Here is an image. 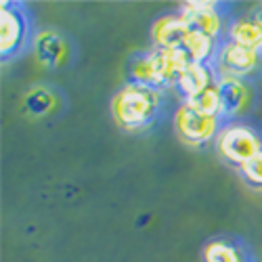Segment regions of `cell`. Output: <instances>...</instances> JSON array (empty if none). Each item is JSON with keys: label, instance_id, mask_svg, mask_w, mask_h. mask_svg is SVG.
I'll list each match as a JSON object with an SVG mask.
<instances>
[{"label": "cell", "instance_id": "cell-16", "mask_svg": "<svg viewBox=\"0 0 262 262\" xmlns=\"http://www.w3.org/2000/svg\"><path fill=\"white\" fill-rule=\"evenodd\" d=\"M26 107H28V112L34 114V116H45L53 107V97L47 91H34V93L28 95Z\"/></svg>", "mask_w": 262, "mask_h": 262}, {"label": "cell", "instance_id": "cell-9", "mask_svg": "<svg viewBox=\"0 0 262 262\" xmlns=\"http://www.w3.org/2000/svg\"><path fill=\"white\" fill-rule=\"evenodd\" d=\"M26 26L21 15L17 11H11L9 5H3V9H0V51H3V55L19 47Z\"/></svg>", "mask_w": 262, "mask_h": 262}, {"label": "cell", "instance_id": "cell-15", "mask_svg": "<svg viewBox=\"0 0 262 262\" xmlns=\"http://www.w3.org/2000/svg\"><path fill=\"white\" fill-rule=\"evenodd\" d=\"M204 262H242L237 250L227 242H212L204 250Z\"/></svg>", "mask_w": 262, "mask_h": 262}, {"label": "cell", "instance_id": "cell-10", "mask_svg": "<svg viewBox=\"0 0 262 262\" xmlns=\"http://www.w3.org/2000/svg\"><path fill=\"white\" fill-rule=\"evenodd\" d=\"M133 78H135V84H143V86H149V89H158L160 84H164L156 51L143 55L133 63Z\"/></svg>", "mask_w": 262, "mask_h": 262}, {"label": "cell", "instance_id": "cell-17", "mask_svg": "<svg viewBox=\"0 0 262 262\" xmlns=\"http://www.w3.org/2000/svg\"><path fill=\"white\" fill-rule=\"evenodd\" d=\"M242 172L252 187H262V151L254 156L246 166H242Z\"/></svg>", "mask_w": 262, "mask_h": 262}, {"label": "cell", "instance_id": "cell-7", "mask_svg": "<svg viewBox=\"0 0 262 262\" xmlns=\"http://www.w3.org/2000/svg\"><path fill=\"white\" fill-rule=\"evenodd\" d=\"M212 84H214L212 82V74L206 68V63H191V65H187V68L177 76V80H174L177 91L187 101L193 99V97H198L206 89H210Z\"/></svg>", "mask_w": 262, "mask_h": 262}, {"label": "cell", "instance_id": "cell-11", "mask_svg": "<svg viewBox=\"0 0 262 262\" xmlns=\"http://www.w3.org/2000/svg\"><path fill=\"white\" fill-rule=\"evenodd\" d=\"M231 42H235L239 47L252 49V51H260L262 49V26L256 19L237 21V24L231 28Z\"/></svg>", "mask_w": 262, "mask_h": 262}, {"label": "cell", "instance_id": "cell-14", "mask_svg": "<svg viewBox=\"0 0 262 262\" xmlns=\"http://www.w3.org/2000/svg\"><path fill=\"white\" fill-rule=\"evenodd\" d=\"M187 105H191L193 109L206 114V116H221V99H218V91H216V82L206 89L204 93H200L198 97H193L187 101Z\"/></svg>", "mask_w": 262, "mask_h": 262}, {"label": "cell", "instance_id": "cell-5", "mask_svg": "<svg viewBox=\"0 0 262 262\" xmlns=\"http://www.w3.org/2000/svg\"><path fill=\"white\" fill-rule=\"evenodd\" d=\"M181 17L191 32H200L210 38H216L218 30H221V17L216 13L214 3H206V0H202V3H185Z\"/></svg>", "mask_w": 262, "mask_h": 262}, {"label": "cell", "instance_id": "cell-2", "mask_svg": "<svg viewBox=\"0 0 262 262\" xmlns=\"http://www.w3.org/2000/svg\"><path fill=\"white\" fill-rule=\"evenodd\" d=\"M216 149L227 162L235 166H246L254 156H258L262 151V141L252 128L233 124L218 133Z\"/></svg>", "mask_w": 262, "mask_h": 262}, {"label": "cell", "instance_id": "cell-1", "mask_svg": "<svg viewBox=\"0 0 262 262\" xmlns=\"http://www.w3.org/2000/svg\"><path fill=\"white\" fill-rule=\"evenodd\" d=\"M160 107V95L156 89L143 84H128L114 97V116L118 124L126 130L145 128L156 118Z\"/></svg>", "mask_w": 262, "mask_h": 262}, {"label": "cell", "instance_id": "cell-13", "mask_svg": "<svg viewBox=\"0 0 262 262\" xmlns=\"http://www.w3.org/2000/svg\"><path fill=\"white\" fill-rule=\"evenodd\" d=\"M183 51L189 55V59L193 63H206V59L214 51V38L189 30V36H187L185 45H183Z\"/></svg>", "mask_w": 262, "mask_h": 262}, {"label": "cell", "instance_id": "cell-8", "mask_svg": "<svg viewBox=\"0 0 262 262\" xmlns=\"http://www.w3.org/2000/svg\"><path fill=\"white\" fill-rule=\"evenodd\" d=\"M221 63L229 72V76H242V74L252 72L258 65V51H252V49L235 45V42H229L221 53Z\"/></svg>", "mask_w": 262, "mask_h": 262}, {"label": "cell", "instance_id": "cell-12", "mask_svg": "<svg viewBox=\"0 0 262 262\" xmlns=\"http://www.w3.org/2000/svg\"><path fill=\"white\" fill-rule=\"evenodd\" d=\"M36 57L45 65H59L65 57L63 40L51 32H45L36 38Z\"/></svg>", "mask_w": 262, "mask_h": 262}, {"label": "cell", "instance_id": "cell-3", "mask_svg": "<svg viewBox=\"0 0 262 262\" xmlns=\"http://www.w3.org/2000/svg\"><path fill=\"white\" fill-rule=\"evenodd\" d=\"M177 133L187 145H204L218 137V118L216 116H206L191 105H183L177 112Z\"/></svg>", "mask_w": 262, "mask_h": 262}, {"label": "cell", "instance_id": "cell-6", "mask_svg": "<svg viewBox=\"0 0 262 262\" xmlns=\"http://www.w3.org/2000/svg\"><path fill=\"white\" fill-rule=\"evenodd\" d=\"M189 36V28L183 17H164L154 26V42L158 51H174L183 49L185 40Z\"/></svg>", "mask_w": 262, "mask_h": 262}, {"label": "cell", "instance_id": "cell-4", "mask_svg": "<svg viewBox=\"0 0 262 262\" xmlns=\"http://www.w3.org/2000/svg\"><path fill=\"white\" fill-rule=\"evenodd\" d=\"M218 99H221V116L225 118H237L244 114L250 105V93L242 80L235 76H225L216 82Z\"/></svg>", "mask_w": 262, "mask_h": 262}]
</instances>
